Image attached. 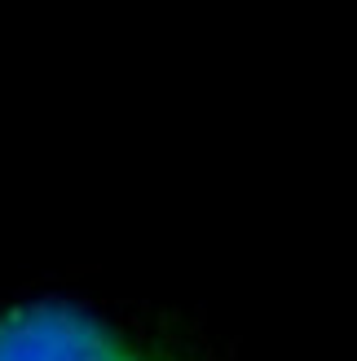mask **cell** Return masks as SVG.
<instances>
[{"instance_id":"1","label":"cell","mask_w":357,"mask_h":361,"mask_svg":"<svg viewBox=\"0 0 357 361\" xmlns=\"http://www.w3.org/2000/svg\"><path fill=\"white\" fill-rule=\"evenodd\" d=\"M123 339L106 317L66 300H31L0 313V361H111Z\"/></svg>"},{"instance_id":"2","label":"cell","mask_w":357,"mask_h":361,"mask_svg":"<svg viewBox=\"0 0 357 361\" xmlns=\"http://www.w3.org/2000/svg\"><path fill=\"white\" fill-rule=\"evenodd\" d=\"M111 361H194L181 348H168V344H137V339H123V348Z\"/></svg>"}]
</instances>
